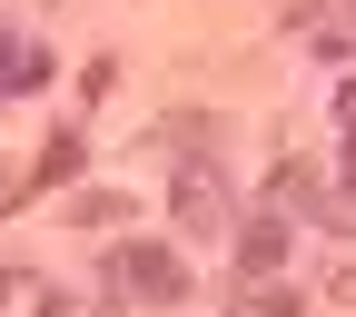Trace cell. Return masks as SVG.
I'll return each instance as SVG.
<instances>
[{"label": "cell", "mask_w": 356, "mask_h": 317, "mask_svg": "<svg viewBox=\"0 0 356 317\" xmlns=\"http://www.w3.org/2000/svg\"><path fill=\"white\" fill-rule=\"evenodd\" d=\"M109 268H119V297H149V307H178V297H188V258L159 248V238H129Z\"/></svg>", "instance_id": "cell-1"}, {"label": "cell", "mask_w": 356, "mask_h": 317, "mask_svg": "<svg viewBox=\"0 0 356 317\" xmlns=\"http://www.w3.org/2000/svg\"><path fill=\"white\" fill-rule=\"evenodd\" d=\"M277 268H287V218L257 208L248 229H238V278H277Z\"/></svg>", "instance_id": "cell-2"}, {"label": "cell", "mask_w": 356, "mask_h": 317, "mask_svg": "<svg viewBox=\"0 0 356 317\" xmlns=\"http://www.w3.org/2000/svg\"><path fill=\"white\" fill-rule=\"evenodd\" d=\"M178 218H188L198 238L228 229V199H218V178H208V169H178Z\"/></svg>", "instance_id": "cell-3"}, {"label": "cell", "mask_w": 356, "mask_h": 317, "mask_svg": "<svg viewBox=\"0 0 356 317\" xmlns=\"http://www.w3.org/2000/svg\"><path fill=\"white\" fill-rule=\"evenodd\" d=\"M0 317H70L60 288H40V278H0Z\"/></svg>", "instance_id": "cell-4"}, {"label": "cell", "mask_w": 356, "mask_h": 317, "mask_svg": "<svg viewBox=\"0 0 356 317\" xmlns=\"http://www.w3.org/2000/svg\"><path fill=\"white\" fill-rule=\"evenodd\" d=\"M50 79V50H30V40H0V89H30Z\"/></svg>", "instance_id": "cell-5"}, {"label": "cell", "mask_w": 356, "mask_h": 317, "mask_svg": "<svg viewBox=\"0 0 356 317\" xmlns=\"http://www.w3.org/2000/svg\"><path fill=\"white\" fill-rule=\"evenodd\" d=\"M70 178H79V139L60 129V139L40 149V169H30V189H70Z\"/></svg>", "instance_id": "cell-6"}, {"label": "cell", "mask_w": 356, "mask_h": 317, "mask_svg": "<svg viewBox=\"0 0 356 317\" xmlns=\"http://www.w3.org/2000/svg\"><path fill=\"white\" fill-rule=\"evenodd\" d=\"M238 317H297V297L267 288V278H248V288H238Z\"/></svg>", "instance_id": "cell-7"}, {"label": "cell", "mask_w": 356, "mask_h": 317, "mask_svg": "<svg viewBox=\"0 0 356 317\" xmlns=\"http://www.w3.org/2000/svg\"><path fill=\"white\" fill-rule=\"evenodd\" d=\"M337 119H346V129H356V79H346V89H337Z\"/></svg>", "instance_id": "cell-8"}, {"label": "cell", "mask_w": 356, "mask_h": 317, "mask_svg": "<svg viewBox=\"0 0 356 317\" xmlns=\"http://www.w3.org/2000/svg\"><path fill=\"white\" fill-rule=\"evenodd\" d=\"M346 199H356V129H346Z\"/></svg>", "instance_id": "cell-9"}]
</instances>
